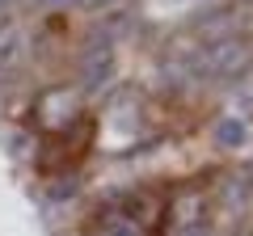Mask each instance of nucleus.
I'll use <instances>...</instances> for the list:
<instances>
[{"instance_id": "f257e3e1", "label": "nucleus", "mask_w": 253, "mask_h": 236, "mask_svg": "<svg viewBox=\"0 0 253 236\" xmlns=\"http://www.w3.org/2000/svg\"><path fill=\"white\" fill-rule=\"evenodd\" d=\"M249 55H253L249 38L219 34V38H211V42H203L199 51H194V72L199 76H236V72H245Z\"/></svg>"}, {"instance_id": "f03ea898", "label": "nucleus", "mask_w": 253, "mask_h": 236, "mask_svg": "<svg viewBox=\"0 0 253 236\" xmlns=\"http://www.w3.org/2000/svg\"><path fill=\"white\" fill-rule=\"evenodd\" d=\"M123 219H126L131 228H135L139 236H144V232H152V236H156V232H165L169 207H165L161 198H152L148 190H135L131 198H126V207H123Z\"/></svg>"}, {"instance_id": "7ed1b4c3", "label": "nucleus", "mask_w": 253, "mask_h": 236, "mask_svg": "<svg viewBox=\"0 0 253 236\" xmlns=\"http://www.w3.org/2000/svg\"><path fill=\"white\" fill-rule=\"evenodd\" d=\"M110 76H114V46L110 42H93L89 51L81 55V84L84 89H106Z\"/></svg>"}, {"instance_id": "20e7f679", "label": "nucleus", "mask_w": 253, "mask_h": 236, "mask_svg": "<svg viewBox=\"0 0 253 236\" xmlns=\"http://www.w3.org/2000/svg\"><path fill=\"white\" fill-rule=\"evenodd\" d=\"M219 194H224V207H245V202L253 198V169H236L224 177V186H219Z\"/></svg>"}, {"instance_id": "39448f33", "label": "nucleus", "mask_w": 253, "mask_h": 236, "mask_svg": "<svg viewBox=\"0 0 253 236\" xmlns=\"http://www.w3.org/2000/svg\"><path fill=\"white\" fill-rule=\"evenodd\" d=\"M245 139H249L245 118H219V122H215V144L219 148H241Z\"/></svg>"}, {"instance_id": "423d86ee", "label": "nucleus", "mask_w": 253, "mask_h": 236, "mask_svg": "<svg viewBox=\"0 0 253 236\" xmlns=\"http://www.w3.org/2000/svg\"><path fill=\"white\" fill-rule=\"evenodd\" d=\"M93 236H139V232H135L131 224H126V219H110V224H101Z\"/></svg>"}, {"instance_id": "0eeeda50", "label": "nucleus", "mask_w": 253, "mask_h": 236, "mask_svg": "<svg viewBox=\"0 0 253 236\" xmlns=\"http://www.w3.org/2000/svg\"><path fill=\"white\" fill-rule=\"evenodd\" d=\"M114 0H76V9H89V13H97V9H110Z\"/></svg>"}, {"instance_id": "6e6552de", "label": "nucleus", "mask_w": 253, "mask_h": 236, "mask_svg": "<svg viewBox=\"0 0 253 236\" xmlns=\"http://www.w3.org/2000/svg\"><path fill=\"white\" fill-rule=\"evenodd\" d=\"M181 236H211V232H207V228H199V224H190V228H186Z\"/></svg>"}, {"instance_id": "1a4fd4ad", "label": "nucleus", "mask_w": 253, "mask_h": 236, "mask_svg": "<svg viewBox=\"0 0 253 236\" xmlns=\"http://www.w3.org/2000/svg\"><path fill=\"white\" fill-rule=\"evenodd\" d=\"M0 9H9V0H0Z\"/></svg>"}]
</instances>
